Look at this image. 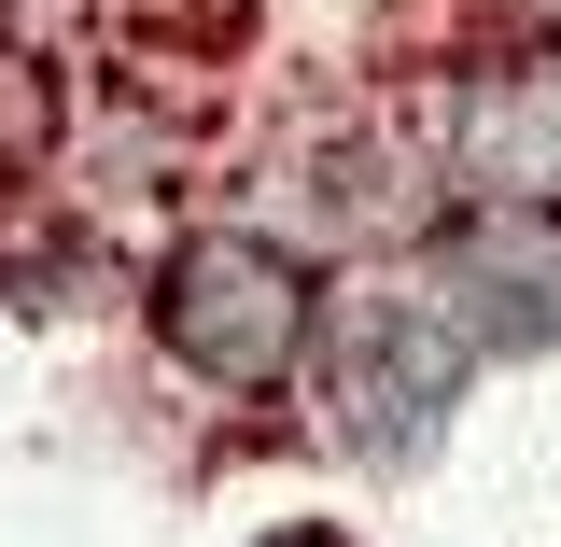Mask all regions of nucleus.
Wrapping results in <instances>:
<instances>
[{"instance_id":"f257e3e1","label":"nucleus","mask_w":561,"mask_h":547,"mask_svg":"<svg viewBox=\"0 0 561 547\" xmlns=\"http://www.w3.org/2000/svg\"><path fill=\"white\" fill-rule=\"evenodd\" d=\"M323 295L337 281L309 253H280L267 225L239 210H197L140 253V351L197 394V408L253 421V408H295L309 394V351H323Z\"/></svg>"},{"instance_id":"f03ea898","label":"nucleus","mask_w":561,"mask_h":547,"mask_svg":"<svg viewBox=\"0 0 561 547\" xmlns=\"http://www.w3.org/2000/svg\"><path fill=\"white\" fill-rule=\"evenodd\" d=\"M435 155H421L408 99H309L280 127L239 140V225H267L280 253H309L323 281L408 267V239L435 225Z\"/></svg>"},{"instance_id":"7ed1b4c3","label":"nucleus","mask_w":561,"mask_h":547,"mask_svg":"<svg viewBox=\"0 0 561 547\" xmlns=\"http://www.w3.org/2000/svg\"><path fill=\"white\" fill-rule=\"evenodd\" d=\"M463 379H478V351L379 267V281H337V295H323V351H309V394H295V408H309V435H323L337 464L408 478L421 449L463 421Z\"/></svg>"},{"instance_id":"20e7f679","label":"nucleus","mask_w":561,"mask_h":547,"mask_svg":"<svg viewBox=\"0 0 561 547\" xmlns=\"http://www.w3.org/2000/svg\"><path fill=\"white\" fill-rule=\"evenodd\" d=\"M435 197L463 210H561V43L548 29H463L408 84Z\"/></svg>"},{"instance_id":"39448f33","label":"nucleus","mask_w":561,"mask_h":547,"mask_svg":"<svg viewBox=\"0 0 561 547\" xmlns=\"http://www.w3.org/2000/svg\"><path fill=\"white\" fill-rule=\"evenodd\" d=\"M449 323V338L478 351V365H505V351H548L561 338V210H435L408 239V267H393Z\"/></svg>"},{"instance_id":"423d86ee","label":"nucleus","mask_w":561,"mask_h":547,"mask_svg":"<svg viewBox=\"0 0 561 547\" xmlns=\"http://www.w3.org/2000/svg\"><path fill=\"white\" fill-rule=\"evenodd\" d=\"M43 155H57V84H43V57H0V197H28Z\"/></svg>"},{"instance_id":"0eeeda50","label":"nucleus","mask_w":561,"mask_h":547,"mask_svg":"<svg viewBox=\"0 0 561 547\" xmlns=\"http://www.w3.org/2000/svg\"><path fill=\"white\" fill-rule=\"evenodd\" d=\"M70 14H84V0H0V57H43Z\"/></svg>"},{"instance_id":"6e6552de","label":"nucleus","mask_w":561,"mask_h":547,"mask_svg":"<svg viewBox=\"0 0 561 547\" xmlns=\"http://www.w3.org/2000/svg\"><path fill=\"white\" fill-rule=\"evenodd\" d=\"M491 29H548L561 43V0H491Z\"/></svg>"}]
</instances>
